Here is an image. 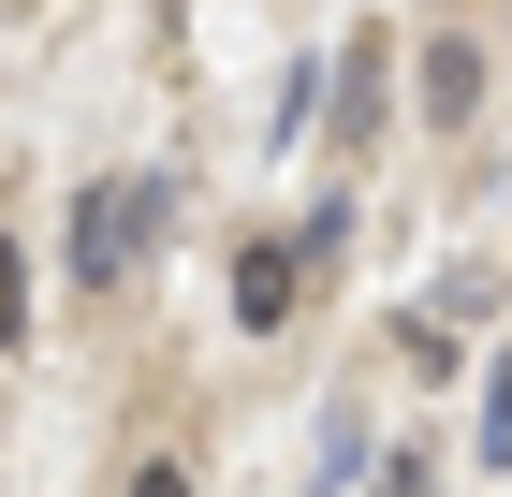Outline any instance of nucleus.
<instances>
[{
    "label": "nucleus",
    "mask_w": 512,
    "mask_h": 497,
    "mask_svg": "<svg viewBox=\"0 0 512 497\" xmlns=\"http://www.w3.org/2000/svg\"><path fill=\"white\" fill-rule=\"evenodd\" d=\"M118 497H191V468H132V483Z\"/></svg>",
    "instance_id": "obj_8"
},
{
    "label": "nucleus",
    "mask_w": 512,
    "mask_h": 497,
    "mask_svg": "<svg viewBox=\"0 0 512 497\" xmlns=\"http://www.w3.org/2000/svg\"><path fill=\"white\" fill-rule=\"evenodd\" d=\"M425 117H439V132H454V117H483V44H469V30L425 44Z\"/></svg>",
    "instance_id": "obj_3"
},
{
    "label": "nucleus",
    "mask_w": 512,
    "mask_h": 497,
    "mask_svg": "<svg viewBox=\"0 0 512 497\" xmlns=\"http://www.w3.org/2000/svg\"><path fill=\"white\" fill-rule=\"evenodd\" d=\"M381 497H439V468H425V454H395V468H381Z\"/></svg>",
    "instance_id": "obj_7"
},
{
    "label": "nucleus",
    "mask_w": 512,
    "mask_h": 497,
    "mask_svg": "<svg viewBox=\"0 0 512 497\" xmlns=\"http://www.w3.org/2000/svg\"><path fill=\"white\" fill-rule=\"evenodd\" d=\"M147 234H161V191H147V176H88V191H74V278H132Z\"/></svg>",
    "instance_id": "obj_1"
},
{
    "label": "nucleus",
    "mask_w": 512,
    "mask_h": 497,
    "mask_svg": "<svg viewBox=\"0 0 512 497\" xmlns=\"http://www.w3.org/2000/svg\"><path fill=\"white\" fill-rule=\"evenodd\" d=\"M483 468H512V366H483Z\"/></svg>",
    "instance_id": "obj_5"
},
{
    "label": "nucleus",
    "mask_w": 512,
    "mask_h": 497,
    "mask_svg": "<svg viewBox=\"0 0 512 497\" xmlns=\"http://www.w3.org/2000/svg\"><path fill=\"white\" fill-rule=\"evenodd\" d=\"M30 337V264H15V234H0V351Z\"/></svg>",
    "instance_id": "obj_6"
},
{
    "label": "nucleus",
    "mask_w": 512,
    "mask_h": 497,
    "mask_svg": "<svg viewBox=\"0 0 512 497\" xmlns=\"http://www.w3.org/2000/svg\"><path fill=\"white\" fill-rule=\"evenodd\" d=\"M293 307H308V249H235V322L249 337H278Z\"/></svg>",
    "instance_id": "obj_2"
},
{
    "label": "nucleus",
    "mask_w": 512,
    "mask_h": 497,
    "mask_svg": "<svg viewBox=\"0 0 512 497\" xmlns=\"http://www.w3.org/2000/svg\"><path fill=\"white\" fill-rule=\"evenodd\" d=\"M337 117H352V132H381V30L337 59Z\"/></svg>",
    "instance_id": "obj_4"
}]
</instances>
